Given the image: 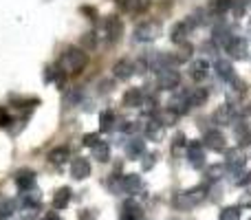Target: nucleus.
I'll return each mask as SVG.
<instances>
[{"label":"nucleus","mask_w":251,"mask_h":220,"mask_svg":"<svg viewBox=\"0 0 251 220\" xmlns=\"http://www.w3.org/2000/svg\"><path fill=\"white\" fill-rule=\"evenodd\" d=\"M88 64V55L82 51V49L73 47L66 49L64 53L60 55V62H57V69L62 71L64 75H79Z\"/></svg>","instance_id":"nucleus-1"},{"label":"nucleus","mask_w":251,"mask_h":220,"mask_svg":"<svg viewBox=\"0 0 251 220\" xmlns=\"http://www.w3.org/2000/svg\"><path fill=\"white\" fill-rule=\"evenodd\" d=\"M205 196H207V185H199L190 192H178V194H174L172 205L176 209H190V207H194V205H199Z\"/></svg>","instance_id":"nucleus-2"},{"label":"nucleus","mask_w":251,"mask_h":220,"mask_svg":"<svg viewBox=\"0 0 251 220\" xmlns=\"http://www.w3.org/2000/svg\"><path fill=\"white\" fill-rule=\"evenodd\" d=\"M122 35H124V24H122V20H119V18L110 16V18H106V20L101 22L100 38L104 40L106 44H117L119 40H122Z\"/></svg>","instance_id":"nucleus-3"},{"label":"nucleus","mask_w":251,"mask_h":220,"mask_svg":"<svg viewBox=\"0 0 251 220\" xmlns=\"http://www.w3.org/2000/svg\"><path fill=\"white\" fill-rule=\"evenodd\" d=\"M159 33H161L159 22H141V24L134 26L132 40L134 42H152V40L159 38Z\"/></svg>","instance_id":"nucleus-4"},{"label":"nucleus","mask_w":251,"mask_h":220,"mask_svg":"<svg viewBox=\"0 0 251 220\" xmlns=\"http://www.w3.org/2000/svg\"><path fill=\"white\" fill-rule=\"evenodd\" d=\"M178 84H181V73H178L174 66L156 73V86H159L161 91H174V88H178Z\"/></svg>","instance_id":"nucleus-5"},{"label":"nucleus","mask_w":251,"mask_h":220,"mask_svg":"<svg viewBox=\"0 0 251 220\" xmlns=\"http://www.w3.org/2000/svg\"><path fill=\"white\" fill-rule=\"evenodd\" d=\"M196 24H199V22L194 20V16L187 18V20H183V22H176V24L170 29V40H172L174 44H183L187 40V35H190V31L194 29Z\"/></svg>","instance_id":"nucleus-6"},{"label":"nucleus","mask_w":251,"mask_h":220,"mask_svg":"<svg viewBox=\"0 0 251 220\" xmlns=\"http://www.w3.org/2000/svg\"><path fill=\"white\" fill-rule=\"evenodd\" d=\"M190 108H192L190 106V91H178L176 95H172L168 101V110H172L176 117L187 115Z\"/></svg>","instance_id":"nucleus-7"},{"label":"nucleus","mask_w":251,"mask_h":220,"mask_svg":"<svg viewBox=\"0 0 251 220\" xmlns=\"http://www.w3.org/2000/svg\"><path fill=\"white\" fill-rule=\"evenodd\" d=\"M187 163L194 170H201L205 165V146L203 141H187Z\"/></svg>","instance_id":"nucleus-8"},{"label":"nucleus","mask_w":251,"mask_h":220,"mask_svg":"<svg viewBox=\"0 0 251 220\" xmlns=\"http://www.w3.org/2000/svg\"><path fill=\"white\" fill-rule=\"evenodd\" d=\"M203 146L207 147V150H212V152H225L227 150L225 147V134H223L218 128L207 130L205 137H203Z\"/></svg>","instance_id":"nucleus-9"},{"label":"nucleus","mask_w":251,"mask_h":220,"mask_svg":"<svg viewBox=\"0 0 251 220\" xmlns=\"http://www.w3.org/2000/svg\"><path fill=\"white\" fill-rule=\"evenodd\" d=\"M245 154L240 152V147H231V150H225V168L229 172L238 174L240 170H245Z\"/></svg>","instance_id":"nucleus-10"},{"label":"nucleus","mask_w":251,"mask_h":220,"mask_svg":"<svg viewBox=\"0 0 251 220\" xmlns=\"http://www.w3.org/2000/svg\"><path fill=\"white\" fill-rule=\"evenodd\" d=\"M143 190V183L139 174H126V176H119V192L122 194H137V192Z\"/></svg>","instance_id":"nucleus-11"},{"label":"nucleus","mask_w":251,"mask_h":220,"mask_svg":"<svg viewBox=\"0 0 251 220\" xmlns=\"http://www.w3.org/2000/svg\"><path fill=\"white\" fill-rule=\"evenodd\" d=\"M225 51L229 53L234 60H245V57H247V51H249V42L245 38H238V35H236V38L225 47Z\"/></svg>","instance_id":"nucleus-12"},{"label":"nucleus","mask_w":251,"mask_h":220,"mask_svg":"<svg viewBox=\"0 0 251 220\" xmlns=\"http://www.w3.org/2000/svg\"><path fill=\"white\" fill-rule=\"evenodd\" d=\"M245 91H247V86H245V82L240 77H231V79H227L225 82V95L229 97L231 101H236V99H240V97L245 95Z\"/></svg>","instance_id":"nucleus-13"},{"label":"nucleus","mask_w":251,"mask_h":220,"mask_svg":"<svg viewBox=\"0 0 251 220\" xmlns=\"http://www.w3.org/2000/svg\"><path fill=\"white\" fill-rule=\"evenodd\" d=\"M234 119H236V108H234V104H223V106H218L216 112H214V121H216L218 125H227V123H234Z\"/></svg>","instance_id":"nucleus-14"},{"label":"nucleus","mask_w":251,"mask_h":220,"mask_svg":"<svg viewBox=\"0 0 251 220\" xmlns=\"http://www.w3.org/2000/svg\"><path fill=\"white\" fill-rule=\"evenodd\" d=\"M209 75V62L205 60V57H201V60H194L190 64V77L194 79V82H205Z\"/></svg>","instance_id":"nucleus-15"},{"label":"nucleus","mask_w":251,"mask_h":220,"mask_svg":"<svg viewBox=\"0 0 251 220\" xmlns=\"http://www.w3.org/2000/svg\"><path fill=\"white\" fill-rule=\"evenodd\" d=\"M146 154V141L141 137H132L128 143H126V156L132 161H137L139 156Z\"/></svg>","instance_id":"nucleus-16"},{"label":"nucleus","mask_w":251,"mask_h":220,"mask_svg":"<svg viewBox=\"0 0 251 220\" xmlns=\"http://www.w3.org/2000/svg\"><path fill=\"white\" fill-rule=\"evenodd\" d=\"M113 75H115V79H130L134 75V62H130V60H119V62H115V66H113Z\"/></svg>","instance_id":"nucleus-17"},{"label":"nucleus","mask_w":251,"mask_h":220,"mask_svg":"<svg viewBox=\"0 0 251 220\" xmlns=\"http://www.w3.org/2000/svg\"><path fill=\"white\" fill-rule=\"evenodd\" d=\"M71 174H73V178H77V181H84V178L91 176V163H88L86 159H82V156H77V159L71 163Z\"/></svg>","instance_id":"nucleus-18"},{"label":"nucleus","mask_w":251,"mask_h":220,"mask_svg":"<svg viewBox=\"0 0 251 220\" xmlns=\"http://www.w3.org/2000/svg\"><path fill=\"white\" fill-rule=\"evenodd\" d=\"M143 99H146V95L141 88H128L124 95V106L126 108H141Z\"/></svg>","instance_id":"nucleus-19"},{"label":"nucleus","mask_w":251,"mask_h":220,"mask_svg":"<svg viewBox=\"0 0 251 220\" xmlns=\"http://www.w3.org/2000/svg\"><path fill=\"white\" fill-rule=\"evenodd\" d=\"M234 38L236 35L231 33V29L229 26H225V24H218L216 29H214V44H218L221 49H225Z\"/></svg>","instance_id":"nucleus-20"},{"label":"nucleus","mask_w":251,"mask_h":220,"mask_svg":"<svg viewBox=\"0 0 251 220\" xmlns=\"http://www.w3.org/2000/svg\"><path fill=\"white\" fill-rule=\"evenodd\" d=\"M16 185L20 192H29V190H35V174L25 170V172H18L16 176Z\"/></svg>","instance_id":"nucleus-21"},{"label":"nucleus","mask_w":251,"mask_h":220,"mask_svg":"<svg viewBox=\"0 0 251 220\" xmlns=\"http://www.w3.org/2000/svg\"><path fill=\"white\" fill-rule=\"evenodd\" d=\"M143 214H141V207H139L134 200H126L124 207H122V216L119 220H141Z\"/></svg>","instance_id":"nucleus-22"},{"label":"nucleus","mask_w":251,"mask_h":220,"mask_svg":"<svg viewBox=\"0 0 251 220\" xmlns=\"http://www.w3.org/2000/svg\"><path fill=\"white\" fill-rule=\"evenodd\" d=\"M214 71H216V75H218V77H221V79H225V82H227V79H231V77H234V66H231V62L229 60H223V57H218V60L216 62H214Z\"/></svg>","instance_id":"nucleus-23"},{"label":"nucleus","mask_w":251,"mask_h":220,"mask_svg":"<svg viewBox=\"0 0 251 220\" xmlns=\"http://www.w3.org/2000/svg\"><path fill=\"white\" fill-rule=\"evenodd\" d=\"M100 128L101 132H110V130L117 128V117H115L113 110H104L100 115Z\"/></svg>","instance_id":"nucleus-24"},{"label":"nucleus","mask_w":251,"mask_h":220,"mask_svg":"<svg viewBox=\"0 0 251 220\" xmlns=\"http://www.w3.org/2000/svg\"><path fill=\"white\" fill-rule=\"evenodd\" d=\"M209 97V91L207 88H192L190 91V106L196 108V106H203Z\"/></svg>","instance_id":"nucleus-25"},{"label":"nucleus","mask_w":251,"mask_h":220,"mask_svg":"<svg viewBox=\"0 0 251 220\" xmlns=\"http://www.w3.org/2000/svg\"><path fill=\"white\" fill-rule=\"evenodd\" d=\"M93 159H97L100 163L110 161V146L106 141H100L97 146H93Z\"/></svg>","instance_id":"nucleus-26"},{"label":"nucleus","mask_w":251,"mask_h":220,"mask_svg":"<svg viewBox=\"0 0 251 220\" xmlns=\"http://www.w3.org/2000/svg\"><path fill=\"white\" fill-rule=\"evenodd\" d=\"M84 101V91L82 88H71V91H66L64 93V104L69 106H79Z\"/></svg>","instance_id":"nucleus-27"},{"label":"nucleus","mask_w":251,"mask_h":220,"mask_svg":"<svg viewBox=\"0 0 251 220\" xmlns=\"http://www.w3.org/2000/svg\"><path fill=\"white\" fill-rule=\"evenodd\" d=\"M69 203H71V190H69V187L57 190L55 192V198H53V207H55V209H64Z\"/></svg>","instance_id":"nucleus-28"},{"label":"nucleus","mask_w":251,"mask_h":220,"mask_svg":"<svg viewBox=\"0 0 251 220\" xmlns=\"http://www.w3.org/2000/svg\"><path fill=\"white\" fill-rule=\"evenodd\" d=\"M223 176H225V165L223 163L209 165V168L205 170V178H207V183H216V181H221Z\"/></svg>","instance_id":"nucleus-29"},{"label":"nucleus","mask_w":251,"mask_h":220,"mask_svg":"<svg viewBox=\"0 0 251 220\" xmlns=\"http://www.w3.org/2000/svg\"><path fill=\"white\" fill-rule=\"evenodd\" d=\"M124 7L132 13H143L150 7V0H124Z\"/></svg>","instance_id":"nucleus-30"},{"label":"nucleus","mask_w":251,"mask_h":220,"mask_svg":"<svg viewBox=\"0 0 251 220\" xmlns=\"http://www.w3.org/2000/svg\"><path fill=\"white\" fill-rule=\"evenodd\" d=\"M192 53H194V47H192V44H187V42H183V44H181V51H178L176 55H174V62H176V64H183V62H190Z\"/></svg>","instance_id":"nucleus-31"},{"label":"nucleus","mask_w":251,"mask_h":220,"mask_svg":"<svg viewBox=\"0 0 251 220\" xmlns=\"http://www.w3.org/2000/svg\"><path fill=\"white\" fill-rule=\"evenodd\" d=\"M49 159H51V163L55 165H62L69 161V147H55V150L49 154Z\"/></svg>","instance_id":"nucleus-32"},{"label":"nucleus","mask_w":251,"mask_h":220,"mask_svg":"<svg viewBox=\"0 0 251 220\" xmlns=\"http://www.w3.org/2000/svg\"><path fill=\"white\" fill-rule=\"evenodd\" d=\"M218 220H240V207L231 205V207H223L218 214Z\"/></svg>","instance_id":"nucleus-33"},{"label":"nucleus","mask_w":251,"mask_h":220,"mask_svg":"<svg viewBox=\"0 0 251 220\" xmlns=\"http://www.w3.org/2000/svg\"><path fill=\"white\" fill-rule=\"evenodd\" d=\"M16 209H18L16 200H7V203H2V205H0V220L11 218L13 214H16Z\"/></svg>","instance_id":"nucleus-34"},{"label":"nucleus","mask_w":251,"mask_h":220,"mask_svg":"<svg viewBox=\"0 0 251 220\" xmlns=\"http://www.w3.org/2000/svg\"><path fill=\"white\" fill-rule=\"evenodd\" d=\"M231 2H234V0H212V11L218 13V16H223L225 11L231 9Z\"/></svg>","instance_id":"nucleus-35"},{"label":"nucleus","mask_w":251,"mask_h":220,"mask_svg":"<svg viewBox=\"0 0 251 220\" xmlns=\"http://www.w3.org/2000/svg\"><path fill=\"white\" fill-rule=\"evenodd\" d=\"M236 185L238 187L251 185V170H240V172L236 174Z\"/></svg>","instance_id":"nucleus-36"},{"label":"nucleus","mask_w":251,"mask_h":220,"mask_svg":"<svg viewBox=\"0 0 251 220\" xmlns=\"http://www.w3.org/2000/svg\"><path fill=\"white\" fill-rule=\"evenodd\" d=\"M231 9H234L236 18H243L245 11H247V0H234V2H231Z\"/></svg>","instance_id":"nucleus-37"},{"label":"nucleus","mask_w":251,"mask_h":220,"mask_svg":"<svg viewBox=\"0 0 251 220\" xmlns=\"http://www.w3.org/2000/svg\"><path fill=\"white\" fill-rule=\"evenodd\" d=\"M82 44L86 49H93L97 44V33H86V35H84V40H82Z\"/></svg>","instance_id":"nucleus-38"},{"label":"nucleus","mask_w":251,"mask_h":220,"mask_svg":"<svg viewBox=\"0 0 251 220\" xmlns=\"http://www.w3.org/2000/svg\"><path fill=\"white\" fill-rule=\"evenodd\" d=\"M101 139H100V134H86L84 137V146H88V147H93V146H97Z\"/></svg>","instance_id":"nucleus-39"},{"label":"nucleus","mask_w":251,"mask_h":220,"mask_svg":"<svg viewBox=\"0 0 251 220\" xmlns=\"http://www.w3.org/2000/svg\"><path fill=\"white\" fill-rule=\"evenodd\" d=\"M143 170H152V165H154V161H156V154H143Z\"/></svg>","instance_id":"nucleus-40"},{"label":"nucleus","mask_w":251,"mask_h":220,"mask_svg":"<svg viewBox=\"0 0 251 220\" xmlns=\"http://www.w3.org/2000/svg\"><path fill=\"white\" fill-rule=\"evenodd\" d=\"M240 207H251V192L240 196Z\"/></svg>","instance_id":"nucleus-41"},{"label":"nucleus","mask_w":251,"mask_h":220,"mask_svg":"<svg viewBox=\"0 0 251 220\" xmlns=\"http://www.w3.org/2000/svg\"><path fill=\"white\" fill-rule=\"evenodd\" d=\"M0 125H9V115L4 108H0Z\"/></svg>","instance_id":"nucleus-42"},{"label":"nucleus","mask_w":251,"mask_h":220,"mask_svg":"<svg viewBox=\"0 0 251 220\" xmlns=\"http://www.w3.org/2000/svg\"><path fill=\"white\" fill-rule=\"evenodd\" d=\"M44 220H62V218H60V216H55V214H49V216L44 218Z\"/></svg>","instance_id":"nucleus-43"},{"label":"nucleus","mask_w":251,"mask_h":220,"mask_svg":"<svg viewBox=\"0 0 251 220\" xmlns=\"http://www.w3.org/2000/svg\"><path fill=\"white\" fill-rule=\"evenodd\" d=\"M247 112H249V115H251V104H249V108H247Z\"/></svg>","instance_id":"nucleus-44"},{"label":"nucleus","mask_w":251,"mask_h":220,"mask_svg":"<svg viewBox=\"0 0 251 220\" xmlns=\"http://www.w3.org/2000/svg\"><path fill=\"white\" fill-rule=\"evenodd\" d=\"M249 33H251V22H249Z\"/></svg>","instance_id":"nucleus-45"}]
</instances>
